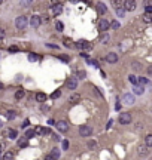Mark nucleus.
<instances>
[{"label":"nucleus","mask_w":152,"mask_h":160,"mask_svg":"<svg viewBox=\"0 0 152 160\" xmlns=\"http://www.w3.org/2000/svg\"><path fill=\"white\" fill-rule=\"evenodd\" d=\"M3 160H13V153H12V151H8V153H5Z\"/></svg>","instance_id":"c756f323"},{"label":"nucleus","mask_w":152,"mask_h":160,"mask_svg":"<svg viewBox=\"0 0 152 160\" xmlns=\"http://www.w3.org/2000/svg\"><path fill=\"white\" fill-rule=\"evenodd\" d=\"M79 101H81V95H78V94H73L72 96L69 98V102H70V104H78Z\"/></svg>","instance_id":"2eb2a0df"},{"label":"nucleus","mask_w":152,"mask_h":160,"mask_svg":"<svg viewBox=\"0 0 152 160\" xmlns=\"http://www.w3.org/2000/svg\"><path fill=\"white\" fill-rule=\"evenodd\" d=\"M88 147L94 148V147H96V141H90V142H88Z\"/></svg>","instance_id":"a18cd8bd"},{"label":"nucleus","mask_w":152,"mask_h":160,"mask_svg":"<svg viewBox=\"0 0 152 160\" xmlns=\"http://www.w3.org/2000/svg\"><path fill=\"white\" fill-rule=\"evenodd\" d=\"M145 145H146L148 148L152 147V135H148V136L145 138Z\"/></svg>","instance_id":"393cba45"},{"label":"nucleus","mask_w":152,"mask_h":160,"mask_svg":"<svg viewBox=\"0 0 152 160\" xmlns=\"http://www.w3.org/2000/svg\"><path fill=\"white\" fill-rule=\"evenodd\" d=\"M51 157H52V159L54 160H57V159H60V156H61V151H60V148L58 147H54L52 148V150H51Z\"/></svg>","instance_id":"4468645a"},{"label":"nucleus","mask_w":152,"mask_h":160,"mask_svg":"<svg viewBox=\"0 0 152 160\" xmlns=\"http://www.w3.org/2000/svg\"><path fill=\"white\" fill-rule=\"evenodd\" d=\"M75 47L82 49V50H90L91 49V45H90V41H86V40H79V41H76Z\"/></svg>","instance_id":"39448f33"},{"label":"nucleus","mask_w":152,"mask_h":160,"mask_svg":"<svg viewBox=\"0 0 152 160\" xmlns=\"http://www.w3.org/2000/svg\"><path fill=\"white\" fill-rule=\"evenodd\" d=\"M106 61L107 62H110V64H113V62H116L118 61V55H116L115 52H110L106 55Z\"/></svg>","instance_id":"ddd939ff"},{"label":"nucleus","mask_w":152,"mask_h":160,"mask_svg":"<svg viewBox=\"0 0 152 160\" xmlns=\"http://www.w3.org/2000/svg\"><path fill=\"white\" fill-rule=\"evenodd\" d=\"M149 83V79H146V77H137V85L139 86H145Z\"/></svg>","instance_id":"a211bd4d"},{"label":"nucleus","mask_w":152,"mask_h":160,"mask_svg":"<svg viewBox=\"0 0 152 160\" xmlns=\"http://www.w3.org/2000/svg\"><path fill=\"white\" fill-rule=\"evenodd\" d=\"M60 95H61V90H55V92H52V95H51V98H52V99H55V98H58Z\"/></svg>","instance_id":"ea45409f"},{"label":"nucleus","mask_w":152,"mask_h":160,"mask_svg":"<svg viewBox=\"0 0 152 160\" xmlns=\"http://www.w3.org/2000/svg\"><path fill=\"white\" fill-rule=\"evenodd\" d=\"M100 43H103V45H107V43H109V34H106V33L100 34Z\"/></svg>","instance_id":"aec40b11"},{"label":"nucleus","mask_w":152,"mask_h":160,"mask_svg":"<svg viewBox=\"0 0 152 160\" xmlns=\"http://www.w3.org/2000/svg\"><path fill=\"white\" fill-rule=\"evenodd\" d=\"M142 19H143L146 24H149V22L152 21V15H151V13H145V15L142 16Z\"/></svg>","instance_id":"cd10ccee"},{"label":"nucleus","mask_w":152,"mask_h":160,"mask_svg":"<svg viewBox=\"0 0 152 160\" xmlns=\"http://www.w3.org/2000/svg\"><path fill=\"white\" fill-rule=\"evenodd\" d=\"M109 28V21L107 19H100V22H98V31H102V34H103L104 31H107Z\"/></svg>","instance_id":"0eeeda50"},{"label":"nucleus","mask_w":152,"mask_h":160,"mask_svg":"<svg viewBox=\"0 0 152 160\" xmlns=\"http://www.w3.org/2000/svg\"><path fill=\"white\" fill-rule=\"evenodd\" d=\"M6 117L9 120H13V119L17 117V113L13 111V110H9V111H6Z\"/></svg>","instance_id":"5701e85b"},{"label":"nucleus","mask_w":152,"mask_h":160,"mask_svg":"<svg viewBox=\"0 0 152 160\" xmlns=\"http://www.w3.org/2000/svg\"><path fill=\"white\" fill-rule=\"evenodd\" d=\"M3 36H5V31H3V30H0V37H3Z\"/></svg>","instance_id":"8fccbe9b"},{"label":"nucleus","mask_w":152,"mask_h":160,"mask_svg":"<svg viewBox=\"0 0 152 160\" xmlns=\"http://www.w3.org/2000/svg\"><path fill=\"white\" fill-rule=\"evenodd\" d=\"M55 126H57V129L60 130V132H63V133L69 130V124H67V122H66V120H58Z\"/></svg>","instance_id":"423d86ee"},{"label":"nucleus","mask_w":152,"mask_h":160,"mask_svg":"<svg viewBox=\"0 0 152 160\" xmlns=\"http://www.w3.org/2000/svg\"><path fill=\"white\" fill-rule=\"evenodd\" d=\"M58 58H60L61 61H64V62H69V61H70V56H69V55H58Z\"/></svg>","instance_id":"72a5a7b5"},{"label":"nucleus","mask_w":152,"mask_h":160,"mask_svg":"<svg viewBox=\"0 0 152 160\" xmlns=\"http://www.w3.org/2000/svg\"><path fill=\"white\" fill-rule=\"evenodd\" d=\"M67 88L70 89V90H75V89L78 88V79L76 77H70L67 80Z\"/></svg>","instance_id":"6e6552de"},{"label":"nucleus","mask_w":152,"mask_h":160,"mask_svg":"<svg viewBox=\"0 0 152 160\" xmlns=\"http://www.w3.org/2000/svg\"><path fill=\"white\" fill-rule=\"evenodd\" d=\"M27 24H28V21H27V16H24V15L23 16H18L15 19V25H17L18 30H25Z\"/></svg>","instance_id":"f257e3e1"},{"label":"nucleus","mask_w":152,"mask_h":160,"mask_svg":"<svg viewBox=\"0 0 152 160\" xmlns=\"http://www.w3.org/2000/svg\"><path fill=\"white\" fill-rule=\"evenodd\" d=\"M124 9H125V11H134V9H136V2H133V0L124 2Z\"/></svg>","instance_id":"9b49d317"},{"label":"nucleus","mask_w":152,"mask_h":160,"mask_svg":"<svg viewBox=\"0 0 152 160\" xmlns=\"http://www.w3.org/2000/svg\"><path fill=\"white\" fill-rule=\"evenodd\" d=\"M43 160H54V159L51 157V154H46V156H45V159H43Z\"/></svg>","instance_id":"de8ad7c7"},{"label":"nucleus","mask_w":152,"mask_h":160,"mask_svg":"<svg viewBox=\"0 0 152 160\" xmlns=\"http://www.w3.org/2000/svg\"><path fill=\"white\" fill-rule=\"evenodd\" d=\"M76 76H78V79H84V77L86 76V73L84 70H79L78 73H76Z\"/></svg>","instance_id":"c9c22d12"},{"label":"nucleus","mask_w":152,"mask_h":160,"mask_svg":"<svg viewBox=\"0 0 152 160\" xmlns=\"http://www.w3.org/2000/svg\"><path fill=\"white\" fill-rule=\"evenodd\" d=\"M39 59H40V56L37 53H28V61L30 62H37Z\"/></svg>","instance_id":"412c9836"},{"label":"nucleus","mask_w":152,"mask_h":160,"mask_svg":"<svg viewBox=\"0 0 152 160\" xmlns=\"http://www.w3.org/2000/svg\"><path fill=\"white\" fill-rule=\"evenodd\" d=\"M24 95H25V92L23 90V89H19V90H17V92H15V98H17V99H21Z\"/></svg>","instance_id":"c85d7f7f"},{"label":"nucleus","mask_w":152,"mask_h":160,"mask_svg":"<svg viewBox=\"0 0 152 160\" xmlns=\"http://www.w3.org/2000/svg\"><path fill=\"white\" fill-rule=\"evenodd\" d=\"M79 133H81V136H91L92 135V128L91 126L84 124V126H81L79 128Z\"/></svg>","instance_id":"20e7f679"},{"label":"nucleus","mask_w":152,"mask_h":160,"mask_svg":"<svg viewBox=\"0 0 152 160\" xmlns=\"http://www.w3.org/2000/svg\"><path fill=\"white\" fill-rule=\"evenodd\" d=\"M64 46L66 47H75V45H73V41L70 40V39H64Z\"/></svg>","instance_id":"2f4dec72"},{"label":"nucleus","mask_w":152,"mask_h":160,"mask_svg":"<svg viewBox=\"0 0 152 160\" xmlns=\"http://www.w3.org/2000/svg\"><path fill=\"white\" fill-rule=\"evenodd\" d=\"M122 102L124 104H134V96L131 94H125V95H122Z\"/></svg>","instance_id":"9d476101"},{"label":"nucleus","mask_w":152,"mask_h":160,"mask_svg":"<svg viewBox=\"0 0 152 160\" xmlns=\"http://www.w3.org/2000/svg\"><path fill=\"white\" fill-rule=\"evenodd\" d=\"M51 11H52V13L57 16V15H60L61 12H63V5H61V3H55V5L51 6Z\"/></svg>","instance_id":"1a4fd4ad"},{"label":"nucleus","mask_w":152,"mask_h":160,"mask_svg":"<svg viewBox=\"0 0 152 160\" xmlns=\"http://www.w3.org/2000/svg\"><path fill=\"white\" fill-rule=\"evenodd\" d=\"M19 5H21V6H30L31 2H19Z\"/></svg>","instance_id":"37998d69"},{"label":"nucleus","mask_w":152,"mask_h":160,"mask_svg":"<svg viewBox=\"0 0 152 160\" xmlns=\"http://www.w3.org/2000/svg\"><path fill=\"white\" fill-rule=\"evenodd\" d=\"M148 153H149V150H148L146 145H142V147L139 148V154H140V156H146Z\"/></svg>","instance_id":"b1692460"},{"label":"nucleus","mask_w":152,"mask_h":160,"mask_svg":"<svg viewBox=\"0 0 152 160\" xmlns=\"http://www.w3.org/2000/svg\"><path fill=\"white\" fill-rule=\"evenodd\" d=\"M0 89H3V85H2V83H0Z\"/></svg>","instance_id":"3c124183"},{"label":"nucleus","mask_w":152,"mask_h":160,"mask_svg":"<svg viewBox=\"0 0 152 160\" xmlns=\"http://www.w3.org/2000/svg\"><path fill=\"white\" fill-rule=\"evenodd\" d=\"M31 136H34V132H33V129H28L27 132H25V139H28V138H31Z\"/></svg>","instance_id":"f704fd0d"},{"label":"nucleus","mask_w":152,"mask_h":160,"mask_svg":"<svg viewBox=\"0 0 152 160\" xmlns=\"http://www.w3.org/2000/svg\"><path fill=\"white\" fill-rule=\"evenodd\" d=\"M18 145H19L21 148L27 147V145H28V139H25V138H21V139L18 141Z\"/></svg>","instance_id":"a878e982"},{"label":"nucleus","mask_w":152,"mask_h":160,"mask_svg":"<svg viewBox=\"0 0 152 160\" xmlns=\"http://www.w3.org/2000/svg\"><path fill=\"white\" fill-rule=\"evenodd\" d=\"M115 110H121V104H119V102H116L115 104Z\"/></svg>","instance_id":"09e8293b"},{"label":"nucleus","mask_w":152,"mask_h":160,"mask_svg":"<svg viewBox=\"0 0 152 160\" xmlns=\"http://www.w3.org/2000/svg\"><path fill=\"white\" fill-rule=\"evenodd\" d=\"M88 62H90L91 65H94L96 68H100V65H98V62L96 61V59H88Z\"/></svg>","instance_id":"58836bf2"},{"label":"nucleus","mask_w":152,"mask_h":160,"mask_svg":"<svg viewBox=\"0 0 152 160\" xmlns=\"http://www.w3.org/2000/svg\"><path fill=\"white\" fill-rule=\"evenodd\" d=\"M115 12L116 15L119 18H124L125 16V9H124V2H115Z\"/></svg>","instance_id":"f03ea898"},{"label":"nucleus","mask_w":152,"mask_h":160,"mask_svg":"<svg viewBox=\"0 0 152 160\" xmlns=\"http://www.w3.org/2000/svg\"><path fill=\"white\" fill-rule=\"evenodd\" d=\"M106 11H107V7H106V5H103V3H98V5H97V12L100 13V15H103V13H106Z\"/></svg>","instance_id":"f3484780"},{"label":"nucleus","mask_w":152,"mask_h":160,"mask_svg":"<svg viewBox=\"0 0 152 160\" xmlns=\"http://www.w3.org/2000/svg\"><path fill=\"white\" fill-rule=\"evenodd\" d=\"M2 126H3V123H2V122H0V128H2Z\"/></svg>","instance_id":"603ef678"},{"label":"nucleus","mask_w":152,"mask_h":160,"mask_svg":"<svg viewBox=\"0 0 152 160\" xmlns=\"http://www.w3.org/2000/svg\"><path fill=\"white\" fill-rule=\"evenodd\" d=\"M46 94H43V92H39V94H36V101H39V102H45L46 101Z\"/></svg>","instance_id":"dca6fc26"},{"label":"nucleus","mask_w":152,"mask_h":160,"mask_svg":"<svg viewBox=\"0 0 152 160\" xmlns=\"http://www.w3.org/2000/svg\"><path fill=\"white\" fill-rule=\"evenodd\" d=\"M61 147H63V150H67V148H69V141L64 139V141L61 142Z\"/></svg>","instance_id":"a19ab883"},{"label":"nucleus","mask_w":152,"mask_h":160,"mask_svg":"<svg viewBox=\"0 0 152 160\" xmlns=\"http://www.w3.org/2000/svg\"><path fill=\"white\" fill-rule=\"evenodd\" d=\"M40 16H37V15H33V16L30 18V25L31 27H39L40 25Z\"/></svg>","instance_id":"f8f14e48"},{"label":"nucleus","mask_w":152,"mask_h":160,"mask_svg":"<svg viewBox=\"0 0 152 160\" xmlns=\"http://www.w3.org/2000/svg\"><path fill=\"white\" fill-rule=\"evenodd\" d=\"M17 135H18V132H17L15 129H9V130H8V138H9V139H15Z\"/></svg>","instance_id":"4be33fe9"},{"label":"nucleus","mask_w":152,"mask_h":160,"mask_svg":"<svg viewBox=\"0 0 152 160\" xmlns=\"http://www.w3.org/2000/svg\"><path fill=\"white\" fill-rule=\"evenodd\" d=\"M109 27H112V30H118L119 28V22L118 21H113L112 24H109Z\"/></svg>","instance_id":"e433bc0d"},{"label":"nucleus","mask_w":152,"mask_h":160,"mask_svg":"<svg viewBox=\"0 0 152 160\" xmlns=\"http://www.w3.org/2000/svg\"><path fill=\"white\" fill-rule=\"evenodd\" d=\"M134 94L136 95H143L145 94V88H143V86H139V85H137V86H134Z\"/></svg>","instance_id":"6ab92c4d"},{"label":"nucleus","mask_w":152,"mask_h":160,"mask_svg":"<svg viewBox=\"0 0 152 160\" xmlns=\"http://www.w3.org/2000/svg\"><path fill=\"white\" fill-rule=\"evenodd\" d=\"M0 58H2V52H0Z\"/></svg>","instance_id":"864d4df0"},{"label":"nucleus","mask_w":152,"mask_h":160,"mask_svg":"<svg viewBox=\"0 0 152 160\" xmlns=\"http://www.w3.org/2000/svg\"><path fill=\"white\" fill-rule=\"evenodd\" d=\"M118 122H119L121 124H128L130 122H131V114H130V113H121Z\"/></svg>","instance_id":"7ed1b4c3"},{"label":"nucleus","mask_w":152,"mask_h":160,"mask_svg":"<svg viewBox=\"0 0 152 160\" xmlns=\"http://www.w3.org/2000/svg\"><path fill=\"white\" fill-rule=\"evenodd\" d=\"M9 50H11V52H17V50H18V47H17V46H11V47H9Z\"/></svg>","instance_id":"49530a36"},{"label":"nucleus","mask_w":152,"mask_h":160,"mask_svg":"<svg viewBox=\"0 0 152 160\" xmlns=\"http://www.w3.org/2000/svg\"><path fill=\"white\" fill-rule=\"evenodd\" d=\"M128 80H130V83H133L134 86H137V77L134 76V74H130L128 76Z\"/></svg>","instance_id":"7c9ffc66"},{"label":"nucleus","mask_w":152,"mask_h":160,"mask_svg":"<svg viewBox=\"0 0 152 160\" xmlns=\"http://www.w3.org/2000/svg\"><path fill=\"white\" fill-rule=\"evenodd\" d=\"M33 132H34V135H43L45 129H43L42 126H36V129L33 130Z\"/></svg>","instance_id":"bb28decb"},{"label":"nucleus","mask_w":152,"mask_h":160,"mask_svg":"<svg viewBox=\"0 0 152 160\" xmlns=\"http://www.w3.org/2000/svg\"><path fill=\"white\" fill-rule=\"evenodd\" d=\"M133 70H136V71H140V70H142V65H140L139 62H133Z\"/></svg>","instance_id":"4c0bfd02"},{"label":"nucleus","mask_w":152,"mask_h":160,"mask_svg":"<svg viewBox=\"0 0 152 160\" xmlns=\"http://www.w3.org/2000/svg\"><path fill=\"white\" fill-rule=\"evenodd\" d=\"M28 124H30V122H28V120H24V122H23V126H21V128H27V126H28Z\"/></svg>","instance_id":"c03bdc74"},{"label":"nucleus","mask_w":152,"mask_h":160,"mask_svg":"<svg viewBox=\"0 0 152 160\" xmlns=\"http://www.w3.org/2000/svg\"><path fill=\"white\" fill-rule=\"evenodd\" d=\"M55 28L58 30V31H63V28H64V25H63V22H60V21H57V22H55Z\"/></svg>","instance_id":"473e14b6"},{"label":"nucleus","mask_w":152,"mask_h":160,"mask_svg":"<svg viewBox=\"0 0 152 160\" xmlns=\"http://www.w3.org/2000/svg\"><path fill=\"white\" fill-rule=\"evenodd\" d=\"M151 12H152V6L148 3V5H146V13H151Z\"/></svg>","instance_id":"79ce46f5"}]
</instances>
